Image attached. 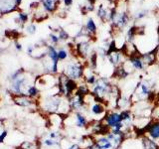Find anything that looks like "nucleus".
I'll return each instance as SVG.
<instances>
[{
  "label": "nucleus",
  "mask_w": 159,
  "mask_h": 149,
  "mask_svg": "<svg viewBox=\"0 0 159 149\" xmlns=\"http://www.w3.org/2000/svg\"><path fill=\"white\" fill-rule=\"evenodd\" d=\"M39 107L50 114L68 115L71 112L69 99L59 94H48L39 101Z\"/></svg>",
  "instance_id": "f257e3e1"
},
{
  "label": "nucleus",
  "mask_w": 159,
  "mask_h": 149,
  "mask_svg": "<svg viewBox=\"0 0 159 149\" xmlns=\"http://www.w3.org/2000/svg\"><path fill=\"white\" fill-rule=\"evenodd\" d=\"M154 89L155 83L152 80L140 78L138 83L135 85L132 94H130L133 104L139 101H148L154 93Z\"/></svg>",
  "instance_id": "f03ea898"
},
{
  "label": "nucleus",
  "mask_w": 159,
  "mask_h": 149,
  "mask_svg": "<svg viewBox=\"0 0 159 149\" xmlns=\"http://www.w3.org/2000/svg\"><path fill=\"white\" fill-rule=\"evenodd\" d=\"M32 86L30 78L25 76L23 69H19L11 76V91L15 96H24L27 94V91Z\"/></svg>",
  "instance_id": "7ed1b4c3"
},
{
  "label": "nucleus",
  "mask_w": 159,
  "mask_h": 149,
  "mask_svg": "<svg viewBox=\"0 0 159 149\" xmlns=\"http://www.w3.org/2000/svg\"><path fill=\"white\" fill-rule=\"evenodd\" d=\"M85 69H86V67L81 62V60L73 58L66 63L62 74H64L66 77H68L71 80L80 83L84 78Z\"/></svg>",
  "instance_id": "20e7f679"
},
{
  "label": "nucleus",
  "mask_w": 159,
  "mask_h": 149,
  "mask_svg": "<svg viewBox=\"0 0 159 149\" xmlns=\"http://www.w3.org/2000/svg\"><path fill=\"white\" fill-rule=\"evenodd\" d=\"M106 127L109 129V131L113 133H121L124 132V125L121 121V116L120 112L117 109H109L108 110L106 114L105 115L103 120Z\"/></svg>",
  "instance_id": "39448f33"
},
{
  "label": "nucleus",
  "mask_w": 159,
  "mask_h": 149,
  "mask_svg": "<svg viewBox=\"0 0 159 149\" xmlns=\"http://www.w3.org/2000/svg\"><path fill=\"white\" fill-rule=\"evenodd\" d=\"M116 15L114 17L113 21L111 23L112 29L116 30V31L121 32L123 29H125L129 25L131 21V16L128 12V9L125 6H120V5L116 4Z\"/></svg>",
  "instance_id": "423d86ee"
},
{
  "label": "nucleus",
  "mask_w": 159,
  "mask_h": 149,
  "mask_svg": "<svg viewBox=\"0 0 159 149\" xmlns=\"http://www.w3.org/2000/svg\"><path fill=\"white\" fill-rule=\"evenodd\" d=\"M78 82L73 81L66 77L64 74H60L58 77V91L59 94L65 96L66 99H69L76 93L78 89Z\"/></svg>",
  "instance_id": "0eeeda50"
},
{
  "label": "nucleus",
  "mask_w": 159,
  "mask_h": 149,
  "mask_svg": "<svg viewBox=\"0 0 159 149\" xmlns=\"http://www.w3.org/2000/svg\"><path fill=\"white\" fill-rule=\"evenodd\" d=\"M87 112L90 117H93L92 121H98V120H103L105 115L108 112V107L106 104L98 101H92L90 104L87 107Z\"/></svg>",
  "instance_id": "6e6552de"
},
{
  "label": "nucleus",
  "mask_w": 159,
  "mask_h": 149,
  "mask_svg": "<svg viewBox=\"0 0 159 149\" xmlns=\"http://www.w3.org/2000/svg\"><path fill=\"white\" fill-rule=\"evenodd\" d=\"M65 120H70V125L78 127V128H87L90 124L89 116L85 113V112H72L71 114L67 115V118Z\"/></svg>",
  "instance_id": "1a4fd4ad"
},
{
  "label": "nucleus",
  "mask_w": 159,
  "mask_h": 149,
  "mask_svg": "<svg viewBox=\"0 0 159 149\" xmlns=\"http://www.w3.org/2000/svg\"><path fill=\"white\" fill-rule=\"evenodd\" d=\"M92 42L90 39H84L80 40L76 44V53L78 54L80 60H87L90 58V56L93 54L92 51Z\"/></svg>",
  "instance_id": "9d476101"
},
{
  "label": "nucleus",
  "mask_w": 159,
  "mask_h": 149,
  "mask_svg": "<svg viewBox=\"0 0 159 149\" xmlns=\"http://www.w3.org/2000/svg\"><path fill=\"white\" fill-rule=\"evenodd\" d=\"M106 58H108L109 63L111 64V66L116 69V68L121 66L125 63V61L127 60V56L125 55V53L122 50L116 48L111 51H108Z\"/></svg>",
  "instance_id": "9b49d317"
},
{
  "label": "nucleus",
  "mask_w": 159,
  "mask_h": 149,
  "mask_svg": "<svg viewBox=\"0 0 159 149\" xmlns=\"http://www.w3.org/2000/svg\"><path fill=\"white\" fill-rule=\"evenodd\" d=\"M68 99H69L71 112H85L87 109V104L85 96L80 94L79 93H77V91Z\"/></svg>",
  "instance_id": "f8f14e48"
},
{
  "label": "nucleus",
  "mask_w": 159,
  "mask_h": 149,
  "mask_svg": "<svg viewBox=\"0 0 159 149\" xmlns=\"http://www.w3.org/2000/svg\"><path fill=\"white\" fill-rule=\"evenodd\" d=\"M146 136L151 138L159 144V119H153L151 122L148 124V126L145 129V134Z\"/></svg>",
  "instance_id": "ddd939ff"
},
{
  "label": "nucleus",
  "mask_w": 159,
  "mask_h": 149,
  "mask_svg": "<svg viewBox=\"0 0 159 149\" xmlns=\"http://www.w3.org/2000/svg\"><path fill=\"white\" fill-rule=\"evenodd\" d=\"M94 143L98 146V149H116L111 140L106 136V134L94 136Z\"/></svg>",
  "instance_id": "4468645a"
},
{
  "label": "nucleus",
  "mask_w": 159,
  "mask_h": 149,
  "mask_svg": "<svg viewBox=\"0 0 159 149\" xmlns=\"http://www.w3.org/2000/svg\"><path fill=\"white\" fill-rule=\"evenodd\" d=\"M37 99H34L28 96H15L14 102L22 107H32L37 105Z\"/></svg>",
  "instance_id": "2eb2a0df"
},
{
  "label": "nucleus",
  "mask_w": 159,
  "mask_h": 149,
  "mask_svg": "<svg viewBox=\"0 0 159 149\" xmlns=\"http://www.w3.org/2000/svg\"><path fill=\"white\" fill-rule=\"evenodd\" d=\"M98 76L97 75L95 70H93L92 68H90L89 66L86 67L83 81L90 86V88H92V86L95 85V82L98 81Z\"/></svg>",
  "instance_id": "dca6fc26"
},
{
  "label": "nucleus",
  "mask_w": 159,
  "mask_h": 149,
  "mask_svg": "<svg viewBox=\"0 0 159 149\" xmlns=\"http://www.w3.org/2000/svg\"><path fill=\"white\" fill-rule=\"evenodd\" d=\"M133 105V101L130 96H120L116 102V109L117 110H126L131 109Z\"/></svg>",
  "instance_id": "f3484780"
},
{
  "label": "nucleus",
  "mask_w": 159,
  "mask_h": 149,
  "mask_svg": "<svg viewBox=\"0 0 159 149\" xmlns=\"http://www.w3.org/2000/svg\"><path fill=\"white\" fill-rule=\"evenodd\" d=\"M84 28H85L86 33L89 35L90 39H95L98 33V26H97V23H95V19L92 17L87 18L86 25L84 26Z\"/></svg>",
  "instance_id": "a211bd4d"
},
{
  "label": "nucleus",
  "mask_w": 159,
  "mask_h": 149,
  "mask_svg": "<svg viewBox=\"0 0 159 149\" xmlns=\"http://www.w3.org/2000/svg\"><path fill=\"white\" fill-rule=\"evenodd\" d=\"M14 0H0V14L5 15L16 9Z\"/></svg>",
  "instance_id": "6ab92c4d"
},
{
  "label": "nucleus",
  "mask_w": 159,
  "mask_h": 149,
  "mask_svg": "<svg viewBox=\"0 0 159 149\" xmlns=\"http://www.w3.org/2000/svg\"><path fill=\"white\" fill-rule=\"evenodd\" d=\"M41 7L47 13H54L59 6L58 0H41Z\"/></svg>",
  "instance_id": "aec40b11"
},
{
  "label": "nucleus",
  "mask_w": 159,
  "mask_h": 149,
  "mask_svg": "<svg viewBox=\"0 0 159 149\" xmlns=\"http://www.w3.org/2000/svg\"><path fill=\"white\" fill-rule=\"evenodd\" d=\"M111 7H108L103 4H100L97 9V17L100 19L101 22H108V16Z\"/></svg>",
  "instance_id": "412c9836"
},
{
  "label": "nucleus",
  "mask_w": 159,
  "mask_h": 149,
  "mask_svg": "<svg viewBox=\"0 0 159 149\" xmlns=\"http://www.w3.org/2000/svg\"><path fill=\"white\" fill-rule=\"evenodd\" d=\"M142 148L143 149H159V144L151 138H149L146 135H141L140 136Z\"/></svg>",
  "instance_id": "4be33fe9"
},
{
  "label": "nucleus",
  "mask_w": 159,
  "mask_h": 149,
  "mask_svg": "<svg viewBox=\"0 0 159 149\" xmlns=\"http://www.w3.org/2000/svg\"><path fill=\"white\" fill-rule=\"evenodd\" d=\"M137 34H138V27H136L134 25L130 26L129 28L127 29L126 34H125V40H126V43L133 44L136 39V37H137Z\"/></svg>",
  "instance_id": "5701e85b"
},
{
  "label": "nucleus",
  "mask_w": 159,
  "mask_h": 149,
  "mask_svg": "<svg viewBox=\"0 0 159 149\" xmlns=\"http://www.w3.org/2000/svg\"><path fill=\"white\" fill-rule=\"evenodd\" d=\"M142 61L144 62V64L147 66L154 64L156 62V56H155V51H151V52H146V53H139Z\"/></svg>",
  "instance_id": "b1692460"
},
{
  "label": "nucleus",
  "mask_w": 159,
  "mask_h": 149,
  "mask_svg": "<svg viewBox=\"0 0 159 149\" xmlns=\"http://www.w3.org/2000/svg\"><path fill=\"white\" fill-rule=\"evenodd\" d=\"M61 142L62 141H58V140H55V139H51L49 138L48 136L41 141L42 145L44 146L45 148H53V147H58V146L61 145Z\"/></svg>",
  "instance_id": "393cba45"
},
{
  "label": "nucleus",
  "mask_w": 159,
  "mask_h": 149,
  "mask_svg": "<svg viewBox=\"0 0 159 149\" xmlns=\"http://www.w3.org/2000/svg\"><path fill=\"white\" fill-rule=\"evenodd\" d=\"M50 123L53 125L54 127H60L61 124L64 123V119H63L61 114H51L50 115Z\"/></svg>",
  "instance_id": "a878e982"
},
{
  "label": "nucleus",
  "mask_w": 159,
  "mask_h": 149,
  "mask_svg": "<svg viewBox=\"0 0 159 149\" xmlns=\"http://www.w3.org/2000/svg\"><path fill=\"white\" fill-rule=\"evenodd\" d=\"M26 96L32 97V99H37L38 97L40 96V89L38 88L36 85H32L28 89V91H27Z\"/></svg>",
  "instance_id": "bb28decb"
},
{
  "label": "nucleus",
  "mask_w": 159,
  "mask_h": 149,
  "mask_svg": "<svg viewBox=\"0 0 159 149\" xmlns=\"http://www.w3.org/2000/svg\"><path fill=\"white\" fill-rule=\"evenodd\" d=\"M70 57V52L68 49L66 48H60L58 50V58H59V61L60 62H63V61H66L68 60Z\"/></svg>",
  "instance_id": "cd10ccee"
},
{
  "label": "nucleus",
  "mask_w": 159,
  "mask_h": 149,
  "mask_svg": "<svg viewBox=\"0 0 159 149\" xmlns=\"http://www.w3.org/2000/svg\"><path fill=\"white\" fill-rule=\"evenodd\" d=\"M148 13L149 11L147 9H142V10H139L133 15V20L134 21H140L142 19L146 18L148 16Z\"/></svg>",
  "instance_id": "c85d7f7f"
},
{
  "label": "nucleus",
  "mask_w": 159,
  "mask_h": 149,
  "mask_svg": "<svg viewBox=\"0 0 159 149\" xmlns=\"http://www.w3.org/2000/svg\"><path fill=\"white\" fill-rule=\"evenodd\" d=\"M47 136L49 138H51V139L58 140V141H62V139H63V134L59 130H52L49 132Z\"/></svg>",
  "instance_id": "c756f323"
},
{
  "label": "nucleus",
  "mask_w": 159,
  "mask_h": 149,
  "mask_svg": "<svg viewBox=\"0 0 159 149\" xmlns=\"http://www.w3.org/2000/svg\"><path fill=\"white\" fill-rule=\"evenodd\" d=\"M57 34H58V36H59L61 41H67V40L70 38L69 33H68V31H67V30H65V29L57 30Z\"/></svg>",
  "instance_id": "7c9ffc66"
},
{
  "label": "nucleus",
  "mask_w": 159,
  "mask_h": 149,
  "mask_svg": "<svg viewBox=\"0 0 159 149\" xmlns=\"http://www.w3.org/2000/svg\"><path fill=\"white\" fill-rule=\"evenodd\" d=\"M49 41H50L51 44L54 46V45H58L59 43L61 42V40H60V38L57 33H51L49 35Z\"/></svg>",
  "instance_id": "2f4dec72"
},
{
  "label": "nucleus",
  "mask_w": 159,
  "mask_h": 149,
  "mask_svg": "<svg viewBox=\"0 0 159 149\" xmlns=\"http://www.w3.org/2000/svg\"><path fill=\"white\" fill-rule=\"evenodd\" d=\"M28 14L25 12H20L18 13V17H17V23H21V24H24L28 21Z\"/></svg>",
  "instance_id": "473e14b6"
},
{
  "label": "nucleus",
  "mask_w": 159,
  "mask_h": 149,
  "mask_svg": "<svg viewBox=\"0 0 159 149\" xmlns=\"http://www.w3.org/2000/svg\"><path fill=\"white\" fill-rule=\"evenodd\" d=\"M25 31H26V33H28L30 35H33V34L36 33L37 27H36V25H35L34 23H30L25 27Z\"/></svg>",
  "instance_id": "72a5a7b5"
},
{
  "label": "nucleus",
  "mask_w": 159,
  "mask_h": 149,
  "mask_svg": "<svg viewBox=\"0 0 159 149\" xmlns=\"http://www.w3.org/2000/svg\"><path fill=\"white\" fill-rule=\"evenodd\" d=\"M65 149H83V147L79 143H70L68 146H66Z\"/></svg>",
  "instance_id": "f704fd0d"
},
{
  "label": "nucleus",
  "mask_w": 159,
  "mask_h": 149,
  "mask_svg": "<svg viewBox=\"0 0 159 149\" xmlns=\"http://www.w3.org/2000/svg\"><path fill=\"white\" fill-rule=\"evenodd\" d=\"M8 135V131L7 130H3L0 133V144H2V143L4 142L5 138H6V136Z\"/></svg>",
  "instance_id": "c9c22d12"
},
{
  "label": "nucleus",
  "mask_w": 159,
  "mask_h": 149,
  "mask_svg": "<svg viewBox=\"0 0 159 149\" xmlns=\"http://www.w3.org/2000/svg\"><path fill=\"white\" fill-rule=\"evenodd\" d=\"M64 1V5L66 7H70L72 6L74 3V0H63Z\"/></svg>",
  "instance_id": "e433bc0d"
},
{
  "label": "nucleus",
  "mask_w": 159,
  "mask_h": 149,
  "mask_svg": "<svg viewBox=\"0 0 159 149\" xmlns=\"http://www.w3.org/2000/svg\"><path fill=\"white\" fill-rule=\"evenodd\" d=\"M34 50H35L34 46H28V48H27V54L31 56L33 54V52H34Z\"/></svg>",
  "instance_id": "4c0bfd02"
},
{
  "label": "nucleus",
  "mask_w": 159,
  "mask_h": 149,
  "mask_svg": "<svg viewBox=\"0 0 159 149\" xmlns=\"http://www.w3.org/2000/svg\"><path fill=\"white\" fill-rule=\"evenodd\" d=\"M155 56H156V62L159 63V43H158V46L155 49Z\"/></svg>",
  "instance_id": "58836bf2"
},
{
  "label": "nucleus",
  "mask_w": 159,
  "mask_h": 149,
  "mask_svg": "<svg viewBox=\"0 0 159 149\" xmlns=\"http://www.w3.org/2000/svg\"><path fill=\"white\" fill-rule=\"evenodd\" d=\"M15 48H16V50H18V51H21L22 50V46H21V44L19 42H16L15 43Z\"/></svg>",
  "instance_id": "ea45409f"
},
{
  "label": "nucleus",
  "mask_w": 159,
  "mask_h": 149,
  "mask_svg": "<svg viewBox=\"0 0 159 149\" xmlns=\"http://www.w3.org/2000/svg\"><path fill=\"white\" fill-rule=\"evenodd\" d=\"M22 1H23V0H14L15 5H16V6H19V5L22 3Z\"/></svg>",
  "instance_id": "a19ab883"
},
{
  "label": "nucleus",
  "mask_w": 159,
  "mask_h": 149,
  "mask_svg": "<svg viewBox=\"0 0 159 149\" xmlns=\"http://www.w3.org/2000/svg\"><path fill=\"white\" fill-rule=\"evenodd\" d=\"M95 1H97V0H89V2H90V3H93V4H95Z\"/></svg>",
  "instance_id": "79ce46f5"
},
{
  "label": "nucleus",
  "mask_w": 159,
  "mask_h": 149,
  "mask_svg": "<svg viewBox=\"0 0 159 149\" xmlns=\"http://www.w3.org/2000/svg\"><path fill=\"white\" fill-rule=\"evenodd\" d=\"M0 127H1V124H0Z\"/></svg>",
  "instance_id": "37998d69"
}]
</instances>
